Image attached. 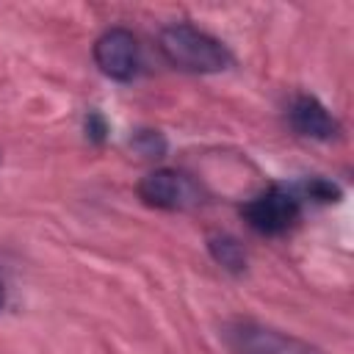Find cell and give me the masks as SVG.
<instances>
[{
    "instance_id": "277c9868",
    "label": "cell",
    "mask_w": 354,
    "mask_h": 354,
    "mask_svg": "<svg viewBox=\"0 0 354 354\" xmlns=\"http://www.w3.org/2000/svg\"><path fill=\"white\" fill-rule=\"evenodd\" d=\"M138 196L144 205L158 210H191L202 205V185L177 169H155L138 183Z\"/></svg>"
},
{
    "instance_id": "5b68a950",
    "label": "cell",
    "mask_w": 354,
    "mask_h": 354,
    "mask_svg": "<svg viewBox=\"0 0 354 354\" xmlns=\"http://www.w3.org/2000/svg\"><path fill=\"white\" fill-rule=\"evenodd\" d=\"M94 64L111 80H119V83L133 80L141 64V47L133 30L119 25L102 30L94 41Z\"/></svg>"
},
{
    "instance_id": "52a82bcc",
    "label": "cell",
    "mask_w": 354,
    "mask_h": 354,
    "mask_svg": "<svg viewBox=\"0 0 354 354\" xmlns=\"http://www.w3.org/2000/svg\"><path fill=\"white\" fill-rule=\"evenodd\" d=\"M207 252L221 268H227L232 274H243L246 271V249H243V243L238 238L224 235V232L210 235L207 238Z\"/></svg>"
},
{
    "instance_id": "9c48e42d",
    "label": "cell",
    "mask_w": 354,
    "mask_h": 354,
    "mask_svg": "<svg viewBox=\"0 0 354 354\" xmlns=\"http://www.w3.org/2000/svg\"><path fill=\"white\" fill-rule=\"evenodd\" d=\"M105 133H108V124H105V119L97 113V111H91L88 116H86V136L91 138V141H102L105 138Z\"/></svg>"
},
{
    "instance_id": "3957f363",
    "label": "cell",
    "mask_w": 354,
    "mask_h": 354,
    "mask_svg": "<svg viewBox=\"0 0 354 354\" xmlns=\"http://www.w3.org/2000/svg\"><path fill=\"white\" fill-rule=\"evenodd\" d=\"M241 216L257 235H285L301 216V199L288 188L271 185L263 194L252 196L241 207Z\"/></svg>"
},
{
    "instance_id": "30bf717a",
    "label": "cell",
    "mask_w": 354,
    "mask_h": 354,
    "mask_svg": "<svg viewBox=\"0 0 354 354\" xmlns=\"http://www.w3.org/2000/svg\"><path fill=\"white\" fill-rule=\"evenodd\" d=\"M6 299H8V279H6V268L0 266V310L6 307Z\"/></svg>"
},
{
    "instance_id": "6da1fadb",
    "label": "cell",
    "mask_w": 354,
    "mask_h": 354,
    "mask_svg": "<svg viewBox=\"0 0 354 354\" xmlns=\"http://www.w3.org/2000/svg\"><path fill=\"white\" fill-rule=\"evenodd\" d=\"M160 55L180 72L216 75L232 66V53L227 44L191 22H171L158 36Z\"/></svg>"
},
{
    "instance_id": "8992f818",
    "label": "cell",
    "mask_w": 354,
    "mask_h": 354,
    "mask_svg": "<svg viewBox=\"0 0 354 354\" xmlns=\"http://www.w3.org/2000/svg\"><path fill=\"white\" fill-rule=\"evenodd\" d=\"M288 122H290V127L299 136L313 138V141H332V138L340 136L337 119L313 94H296L290 100V105H288Z\"/></svg>"
},
{
    "instance_id": "ba28073f",
    "label": "cell",
    "mask_w": 354,
    "mask_h": 354,
    "mask_svg": "<svg viewBox=\"0 0 354 354\" xmlns=\"http://www.w3.org/2000/svg\"><path fill=\"white\" fill-rule=\"evenodd\" d=\"M130 147H133L141 158H163L169 144H166L163 133H158V130H138V133L130 138Z\"/></svg>"
},
{
    "instance_id": "7a4b0ae2",
    "label": "cell",
    "mask_w": 354,
    "mask_h": 354,
    "mask_svg": "<svg viewBox=\"0 0 354 354\" xmlns=\"http://www.w3.org/2000/svg\"><path fill=\"white\" fill-rule=\"evenodd\" d=\"M224 343L232 354H324L313 343L266 326L252 318H235L224 326Z\"/></svg>"
}]
</instances>
